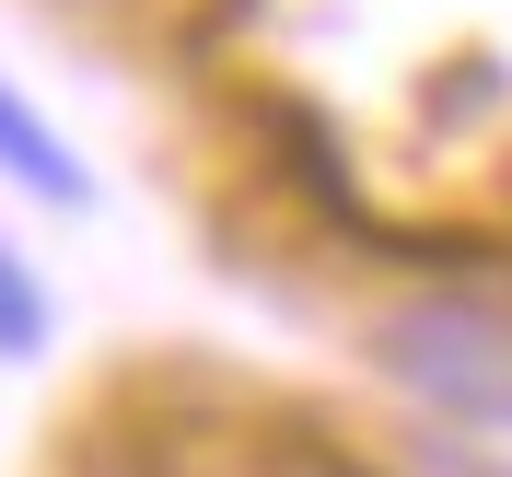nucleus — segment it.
Masks as SVG:
<instances>
[{"instance_id": "7ed1b4c3", "label": "nucleus", "mask_w": 512, "mask_h": 477, "mask_svg": "<svg viewBox=\"0 0 512 477\" xmlns=\"http://www.w3.org/2000/svg\"><path fill=\"white\" fill-rule=\"evenodd\" d=\"M47 338H59V303L35 280V256L0 233V361H47Z\"/></svg>"}, {"instance_id": "f03ea898", "label": "nucleus", "mask_w": 512, "mask_h": 477, "mask_svg": "<svg viewBox=\"0 0 512 477\" xmlns=\"http://www.w3.org/2000/svg\"><path fill=\"white\" fill-rule=\"evenodd\" d=\"M0 187L35 198V210H94V163L59 140V117L0 70Z\"/></svg>"}, {"instance_id": "f257e3e1", "label": "nucleus", "mask_w": 512, "mask_h": 477, "mask_svg": "<svg viewBox=\"0 0 512 477\" xmlns=\"http://www.w3.org/2000/svg\"><path fill=\"white\" fill-rule=\"evenodd\" d=\"M361 373L419 408L443 443H489L512 454V280L489 268H443L408 280L361 315Z\"/></svg>"}]
</instances>
